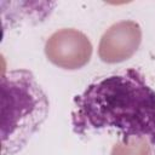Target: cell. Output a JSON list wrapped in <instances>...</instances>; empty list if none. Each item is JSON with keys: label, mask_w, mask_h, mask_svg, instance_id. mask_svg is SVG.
<instances>
[{"label": "cell", "mask_w": 155, "mask_h": 155, "mask_svg": "<svg viewBox=\"0 0 155 155\" xmlns=\"http://www.w3.org/2000/svg\"><path fill=\"white\" fill-rule=\"evenodd\" d=\"M75 134L113 130L122 143L147 138L155 150V90L136 68L99 78L73 99Z\"/></svg>", "instance_id": "cell-1"}, {"label": "cell", "mask_w": 155, "mask_h": 155, "mask_svg": "<svg viewBox=\"0 0 155 155\" xmlns=\"http://www.w3.org/2000/svg\"><path fill=\"white\" fill-rule=\"evenodd\" d=\"M1 153H19L40 130L50 113V101L35 75L28 69H15L0 80Z\"/></svg>", "instance_id": "cell-2"}]
</instances>
